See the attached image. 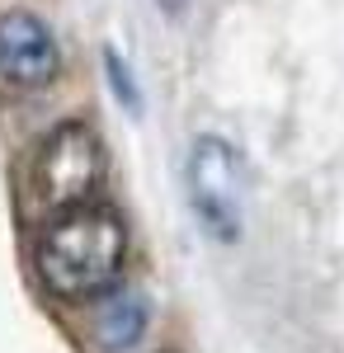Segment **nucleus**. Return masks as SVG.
Masks as SVG:
<instances>
[{"instance_id": "nucleus-1", "label": "nucleus", "mask_w": 344, "mask_h": 353, "mask_svg": "<svg viewBox=\"0 0 344 353\" xmlns=\"http://www.w3.org/2000/svg\"><path fill=\"white\" fill-rule=\"evenodd\" d=\"M128 259V226L104 203L57 212L38 236V278L66 301L104 297Z\"/></svg>"}, {"instance_id": "nucleus-2", "label": "nucleus", "mask_w": 344, "mask_h": 353, "mask_svg": "<svg viewBox=\"0 0 344 353\" xmlns=\"http://www.w3.org/2000/svg\"><path fill=\"white\" fill-rule=\"evenodd\" d=\"M104 184V141L90 123H61L33 156V193L43 208L66 212L90 203Z\"/></svg>"}, {"instance_id": "nucleus-3", "label": "nucleus", "mask_w": 344, "mask_h": 353, "mask_svg": "<svg viewBox=\"0 0 344 353\" xmlns=\"http://www.w3.org/2000/svg\"><path fill=\"white\" fill-rule=\"evenodd\" d=\"M189 193H193V212L203 217L217 241H236L240 236V161L222 137L193 141L189 156Z\"/></svg>"}, {"instance_id": "nucleus-4", "label": "nucleus", "mask_w": 344, "mask_h": 353, "mask_svg": "<svg viewBox=\"0 0 344 353\" xmlns=\"http://www.w3.org/2000/svg\"><path fill=\"white\" fill-rule=\"evenodd\" d=\"M61 71V48L52 28L28 10L0 14V85L10 90H43Z\"/></svg>"}, {"instance_id": "nucleus-5", "label": "nucleus", "mask_w": 344, "mask_h": 353, "mask_svg": "<svg viewBox=\"0 0 344 353\" xmlns=\"http://www.w3.org/2000/svg\"><path fill=\"white\" fill-rule=\"evenodd\" d=\"M142 330H146V301L137 292H113L108 288L99 311H95V339L108 353H118V349H133L142 339Z\"/></svg>"}, {"instance_id": "nucleus-6", "label": "nucleus", "mask_w": 344, "mask_h": 353, "mask_svg": "<svg viewBox=\"0 0 344 353\" xmlns=\"http://www.w3.org/2000/svg\"><path fill=\"white\" fill-rule=\"evenodd\" d=\"M108 71H113V90H118V94H123V99L137 109V90H133V81H128V66H123L113 52H108Z\"/></svg>"}, {"instance_id": "nucleus-7", "label": "nucleus", "mask_w": 344, "mask_h": 353, "mask_svg": "<svg viewBox=\"0 0 344 353\" xmlns=\"http://www.w3.org/2000/svg\"><path fill=\"white\" fill-rule=\"evenodd\" d=\"M160 5H165V10H184L189 0H160Z\"/></svg>"}]
</instances>
